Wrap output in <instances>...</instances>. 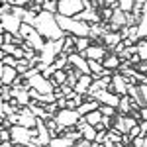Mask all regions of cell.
I'll list each match as a JSON object with an SVG mask.
<instances>
[{
  "mask_svg": "<svg viewBox=\"0 0 147 147\" xmlns=\"http://www.w3.org/2000/svg\"><path fill=\"white\" fill-rule=\"evenodd\" d=\"M34 28L45 37L47 41H57V39H63L67 35L61 30L59 22H57V16L55 14H49V12L37 14V18H35V22H34Z\"/></svg>",
  "mask_w": 147,
  "mask_h": 147,
  "instance_id": "1",
  "label": "cell"
},
{
  "mask_svg": "<svg viewBox=\"0 0 147 147\" xmlns=\"http://www.w3.org/2000/svg\"><path fill=\"white\" fill-rule=\"evenodd\" d=\"M57 22L67 35H75V37H88L90 35V24L82 22L79 18H65V16L57 14Z\"/></svg>",
  "mask_w": 147,
  "mask_h": 147,
  "instance_id": "2",
  "label": "cell"
},
{
  "mask_svg": "<svg viewBox=\"0 0 147 147\" xmlns=\"http://www.w3.org/2000/svg\"><path fill=\"white\" fill-rule=\"evenodd\" d=\"M80 120H82L80 112L79 110H71V108H63V110H59L57 116H55V122H57V125L61 127V131H63V129H69V127H77Z\"/></svg>",
  "mask_w": 147,
  "mask_h": 147,
  "instance_id": "3",
  "label": "cell"
},
{
  "mask_svg": "<svg viewBox=\"0 0 147 147\" xmlns=\"http://www.w3.org/2000/svg\"><path fill=\"white\" fill-rule=\"evenodd\" d=\"M26 82H28V86H30V88L41 92V94H53V92L59 88V86H55V82H53V80H51V79H45L41 73H37L35 77L28 79Z\"/></svg>",
  "mask_w": 147,
  "mask_h": 147,
  "instance_id": "4",
  "label": "cell"
},
{
  "mask_svg": "<svg viewBox=\"0 0 147 147\" xmlns=\"http://www.w3.org/2000/svg\"><path fill=\"white\" fill-rule=\"evenodd\" d=\"M80 12H84V0H61L59 2V16L79 18Z\"/></svg>",
  "mask_w": 147,
  "mask_h": 147,
  "instance_id": "5",
  "label": "cell"
},
{
  "mask_svg": "<svg viewBox=\"0 0 147 147\" xmlns=\"http://www.w3.org/2000/svg\"><path fill=\"white\" fill-rule=\"evenodd\" d=\"M22 18H18L16 14H8V16H0V26H2V32H8L14 37L18 39H24L20 35V30H22Z\"/></svg>",
  "mask_w": 147,
  "mask_h": 147,
  "instance_id": "6",
  "label": "cell"
},
{
  "mask_svg": "<svg viewBox=\"0 0 147 147\" xmlns=\"http://www.w3.org/2000/svg\"><path fill=\"white\" fill-rule=\"evenodd\" d=\"M10 131H12V141H14V145H30L32 139H34L32 129H28V127H24V125H12Z\"/></svg>",
  "mask_w": 147,
  "mask_h": 147,
  "instance_id": "7",
  "label": "cell"
},
{
  "mask_svg": "<svg viewBox=\"0 0 147 147\" xmlns=\"http://www.w3.org/2000/svg\"><path fill=\"white\" fill-rule=\"evenodd\" d=\"M137 124H139L137 118H134L131 114H118V116H116V124H114V127H116L120 134H129V129L136 127Z\"/></svg>",
  "mask_w": 147,
  "mask_h": 147,
  "instance_id": "8",
  "label": "cell"
},
{
  "mask_svg": "<svg viewBox=\"0 0 147 147\" xmlns=\"http://www.w3.org/2000/svg\"><path fill=\"white\" fill-rule=\"evenodd\" d=\"M108 90L116 92L118 96H127V90H129V82H127V77H124L122 73H114L112 77V84Z\"/></svg>",
  "mask_w": 147,
  "mask_h": 147,
  "instance_id": "9",
  "label": "cell"
},
{
  "mask_svg": "<svg viewBox=\"0 0 147 147\" xmlns=\"http://www.w3.org/2000/svg\"><path fill=\"white\" fill-rule=\"evenodd\" d=\"M88 98H94V100H98L100 104L114 106V108L118 110V106H120V98H122V96H118V94L112 92V90H102V92H96L94 96H88Z\"/></svg>",
  "mask_w": 147,
  "mask_h": 147,
  "instance_id": "10",
  "label": "cell"
},
{
  "mask_svg": "<svg viewBox=\"0 0 147 147\" xmlns=\"http://www.w3.org/2000/svg\"><path fill=\"white\" fill-rule=\"evenodd\" d=\"M108 53H110V51H108L104 45H100V43H92V45L88 47L84 53H80V55L86 57L88 61H104V57L108 55Z\"/></svg>",
  "mask_w": 147,
  "mask_h": 147,
  "instance_id": "11",
  "label": "cell"
},
{
  "mask_svg": "<svg viewBox=\"0 0 147 147\" xmlns=\"http://www.w3.org/2000/svg\"><path fill=\"white\" fill-rule=\"evenodd\" d=\"M18 125H24V127H28V129H35V125H37V118H35L32 110L28 108V106H24L20 108V112H18Z\"/></svg>",
  "mask_w": 147,
  "mask_h": 147,
  "instance_id": "12",
  "label": "cell"
},
{
  "mask_svg": "<svg viewBox=\"0 0 147 147\" xmlns=\"http://www.w3.org/2000/svg\"><path fill=\"white\" fill-rule=\"evenodd\" d=\"M69 65H71V67H75L79 73H82V75H90L88 59H86V57H82L80 53H73V55H69Z\"/></svg>",
  "mask_w": 147,
  "mask_h": 147,
  "instance_id": "13",
  "label": "cell"
},
{
  "mask_svg": "<svg viewBox=\"0 0 147 147\" xmlns=\"http://www.w3.org/2000/svg\"><path fill=\"white\" fill-rule=\"evenodd\" d=\"M18 77H20L18 69L8 67V65H2V67H0V82H2V84H6V86H12V84L18 80Z\"/></svg>",
  "mask_w": 147,
  "mask_h": 147,
  "instance_id": "14",
  "label": "cell"
},
{
  "mask_svg": "<svg viewBox=\"0 0 147 147\" xmlns=\"http://www.w3.org/2000/svg\"><path fill=\"white\" fill-rule=\"evenodd\" d=\"M122 41H124V35L120 34V32H108V34L102 37V43H104V47L108 51H114Z\"/></svg>",
  "mask_w": 147,
  "mask_h": 147,
  "instance_id": "15",
  "label": "cell"
},
{
  "mask_svg": "<svg viewBox=\"0 0 147 147\" xmlns=\"http://www.w3.org/2000/svg\"><path fill=\"white\" fill-rule=\"evenodd\" d=\"M80 129V134H82V137L84 139H88V141H92L94 143V139H96V136H98V129L94 127V125H90V124H86L84 122V116H82V120L79 122V125H77Z\"/></svg>",
  "mask_w": 147,
  "mask_h": 147,
  "instance_id": "16",
  "label": "cell"
},
{
  "mask_svg": "<svg viewBox=\"0 0 147 147\" xmlns=\"http://www.w3.org/2000/svg\"><path fill=\"white\" fill-rule=\"evenodd\" d=\"M92 82H94V77H92V75H82L79 79V82H77V86H75V92L86 96L88 90H90V86H92Z\"/></svg>",
  "mask_w": 147,
  "mask_h": 147,
  "instance_id": "17",
  "label": "cell"
},
{
  "mask_svg": "<svg viewBox=\"0 0 147 147\" xmlns=\"http://www.w3.org/2000/svg\"><path fill=\"white\" fill-rule=\"evenodd\" d=\"M102 65L108 69V71H114V73H118V69H120V65H122V59H120V55H116V53H108V55L104 57V61H102Z\"/></svg>",
  "mask_w": 147,
  "mask_h": 147,
  "instance_id": "18",
  "label": "cell"
},
{
  "mask_svg": "<svg viewBox=\"0 0 147 147\" xmlns=\"http://www.w3.org/2000/svg\"><path fill=\"white\" fill-rule=\"evenodd\" d=\"M2 53H6V55H12L16 57V59H26V51H24L22 45H16V43H10V45H2Z\"/></svg>",
  "mask_w": 147,
  "mask_h": 147,
  "instance_id": "19",
  "label": "cell"
},
{
  "mask_svg": "<svg viewBox=\"0 0 147 147\" xmlns=\"http://www.w3.org/2000/svg\"><path fill=\"white\" fill-rule=\"evenodd\" d=\"M98 108H100V102L94 100V98H88V96H86V100L82 102V104H80L77 110L80 112V116H86V114L94 112V110H98Z\"/></svg>",
  "mask_w": 147,
  "mask_h": 147,
  "instance_id": "20",
  "label": "cell"
},
{
  "mask_svg": "<svg viewBox=\"0 0 147 147\" xmlns=\"http://www.w3.org/2000/svg\"><path fill=\"white\" fill-rule=\"evenodd\" d=\"M127 96L134 100V104H137L139 108H145V100L141 96V90H139V84H129V90H127Z\"/></svg>",
  "mask_w": 147,
  "mask_h": 147,
  "instance_id": "21",
  "label": "cell"
},
{
  "mask_svg": "<svg viewBox=\"0 0 147 147\" xmlns=\"http://www.w3.org/2000/svg\"><path fill=\"white\" fill-rule=\"evenodd\" d=\"M131 110H134V100L129 96H122L120 106H118V114H131Z\"/></svg>",
  "mask_w": 147,
  "mask_h": 147,
  "instance_id": "22",
  "label": "cell"
},
{
  "mask_svg": "<svg viewBox=\"0 0 147 147\" xmlns=\"http://www.w3.org/2000/svg\"><path fill=\"white\" fill-rule=\"evenodd\" d=\"M137 30H139V39H145L147 37V4L143 6V14H141V18H139Z\"/></svg>",
  "mask_w": 147,
  "mask_h": 147,
  "instance_id": "23",
  "label": "cell"
},
{
  "mask_svg": "<svg viewBox=\"0 0 147 147\" xmlns=\"http://www.w3.org/2000/svg\"><path fill=\"white\" fill-rule=\"evenodd\" d=\"M49 147H75V141H71L69 137L65 136H59V137H53Z\"/></svg>",
  "mask_w": 147,
  "mask_h": 147,
  "instance_id": "24",
  "label": "cell"
},
{
  "mask_svg": "<svg viewBox=\"0 0 147 147\" xmlns=\"http://www.w3.org/2000/svg\"><path fill=\"white\" fill-rule=\"evenodd\" d=\"M92 45L90 37H75V47H77V53H84L88 47Z\"/></svg>",
  "mask_w": 147,
  "mask_h": 147,
  "instance_id": "25",
  "label": "cell"
},
{
  "mask_svg": "<svg viewBox=\"0 0 147 147\" xmlns=\"http://www.w3.org/2000/svg\"><path fill=\"white\" fill-rule=\"evenodd\" d=\"M102 118H104V116H102L100 110H94V112H90V114H86V116H84V122L96 127L98 124H102Z\"/></svg>",
  "mask_w": 147,
  "mask_h": 147,
  "instance_id": "26",
  "label": "cell"
},
{
  "mask_svg": "<svg viewBox=\"0 0 147 147\" xmlns=\"http://www.w3.org/2000/svg\"><path fill=\"white\" fill-rule=\"evenodd\" d=\"M67 79H69V75H67V71L65 69H61V71H57L55 75H53V82H55V86H63V84H67Z\"/></svg>",
  "mask_w": 147,
  "mask_h": 147,
  "instance_id": "27",
  "label": "cell"
},
{
  "mask_svg": "<svg viewBox=\"0 0 147 147\" xmlns=\"http://www.w3.org/2000/svg\"><path fill=\"white\" fill-rule=\"evenodd\" d=\"M0 59H2V65H8V67L18 69V65H20V59H16V57H12V55H6V53H0Z\"/></svg>",
  "mask_w": 147,
  "mask_h": 147,
  "instance_id": "28",
  "label": "cell"
},
{
  "mask_svg": "<svg viewBox=\"0 0 147 147\" xmlns=\"http://www.w3.org/2000/svg\"><path fill=\"white\" fill-rule=\"evenodd\" d=\"M137 55L141 57V61H147V39L137 41Z\"/></svg>",
  "mask_w": 147,
  "mask_h": 147,
  "instance_id": "29",
  "label": "cell"
},
{
  "mask_svg": "<svg viewBox=\"0 0 147 147\" xmlns=\"http://www.w3.org/2000/svg\"><path fill=\"white\" fill-rule=\"evenodd\" d=\"M102 112V116H110V118H114V116H118V110L114 108V106H108V104H100V108H98Z\"/></svg>",
  "mask_w": 147,
  "mask_h": 147,
  "instance_id": "30",
  "label": "cell"
},
{
  "mask_svg": "<svg viewBox=\"0 0 147 147\" xmlns=\"http://www.w3.org/2000/svg\"><path fill=\"white\" fill-rule=\"evenodd\" d=\"M122 136H124V134H120L116 127L108 129V139H110V141H114V143H122Z\"/></svg>",
  "mask_w": 147,
  "mask_h": 147,
  "instance_id": "31",
  "label": "cell"
},
{
  "mask_svg": "<svg viewBox=\"0 0 147 147\" xmlns=\"http://www.w3.org/2000/svg\"><path fill=\"white\" fill-rule=\"evenodd\" d=\"M118 2H120V10H124V12H134L136 0H118Z\"/></svg>",
  "mask_w": 147,
  "mask_h": 147,
  "instance_id": "32",
  "label": "cell"
},
{
  "mask_svg": "<svg viewBox=\"0 0 147 147\" xmlns=\"http://www.w3.org/2000/svg\"><path fill=\"white\" fill-rule=\"evenodd\" d=\"M12 100V86L2 84V100L0 102H10Z\"/></svg>",
  "mask_w": 147,
  "mask_h": 147,
  "instance_id": "33",
  "label": "cell"
},
{
  "mask_svg": "<svg viewBox=\"0 0 147 147\" xmlns=\"http://www.w3.org/2000/svg\"><path fill=\"white\" fill-rule=\"evenodd\" d=\"M0 2H10L12 6H28L32 0H0Z\"/></svg>",
  "mask_w": 147,
  "mask_h": 147,
  "instance_id": "34",
  "label": "cell"
},
{
  "mask_svg": "<svg viewBox=\"0 0 147 147\" xmlns=\"http://www.w3.org/2000/svg\"><path fill=\"white\" fill-rule=\"evenodd\" d=\"M75 147H94V143L82 137V139H79V141H75Z\"/></svg>",
  "mask_w": 147,
  "mask_h": 147,
  "instance_id": "35",
  "label": "cell"
},
{
  "mask_svg": "<svg viewBox=\"0 0 147 147\" xmlns=\"http://www.w3.org/2000/svg\"><path fill=\"white\" fill-rule=\"evenodd\" d=\"M127 136L131 137V139H134V137H139V136H141V129H139V124H137L136 127H131V129H129V134H127ZM141 137H143V136H141Z\"/></svg>",
  "mask_w": 147,
  "mask_h": 147,
  "instance_id": "36",
  "label": "cell"
},
{
  "mask_svg": "<svg viewBox=\"0 0 147 147\" xmlns=\"http://www.w3.org/2000/svg\"><path fill=\"white\" fill-rule=\"evenodd\" d=\"M136 69L139 71V73H143V75H147V61H139L136 65Z\"/></svg>",
  "mask_w": 147,
  "mask_h": 147,
  "instance_id": "37",
  "label": "cell"
},
{
  "mask_svg": "<svg viewBox=\"0 0 147 147\" xmlns=\"http://www.w3.org/2000/svg\"><path fill=\"white\" fill-rule=\"evenodd\" d=\"M131 147H143V137H134L131 139Z\"/></svg>",
  "mask_w": 147,
  "mask_h": 147,
  "instance_id": "38",
  "label": "cell"
},
{
  "mask_svg": "<svg viewBox=\"0 0 147 147\" xmlns=\"http://www.w3.org/2000/svg\"><path fill=\"white\" fill-rule=\"evenodd\" d=\"M139 129H141V136H147V122L145 120H139Z\"/></svg>",
  "mask_w": 147,
  "mask_h": 147,
  "instance_id": "39",
  "label": "cell"
},
{
  "mask_svg": "<svg viewBox=\"0 0 147 147\" xmlns=\"http://www.w3.org/2000/svg\"><path fill=\"white\" fill-rule=\"evenodd\" d=\"M139 90H141V96H143L145 106H147V82H145V84H139Z\"/></svg>",
  "mask_w": 147,
  "mask_h": 147,
  "instance_id": "40",
  "label": "cell"
},
{
  "mask_svg": "<svg viewBox=\"0 0 147 147\" xmlns=\"http://www.w3.org/2000/svg\"><path fill=\"white\" fill-rule=\"evenodd\" d=\"M0 147H14V141H0Z\"/></svg>",
  "mask_w": 147,
  "mask_h": 147,
  "instance_id": "41",
  "label": "cell"
},
{
  "mask_svg": "<svg viewBox=\"0 0 147 147\" xmlns=\"http://www.w3.org/2000/svg\"><path fill=\"white\" fill-rule=\"evenodd\" d=\"M139 114H141V120H145V122H147V106H145V108H141V112H139Z\"/></svg>",
  "mask_w": 147,
  "mask_h": 147,
  "instance_id": "42",
  "label": "cell"
},
{
  "mask_svg": "<svg viewBox=\"0 0 147 147\" xmlns=\"http://www.w3.org/2000/svg\"><path fill=\"white\" fill-rule=\"evenodd\" d=\"M104 147H116V143L110 141V139H106V141H104Z\"/></svg>",
  "mask_w": 147,
  "mask_h": 147,
  "instance_id": "43",
  "label": "cell"
},
{
  "mask_svg": "<svg viewBox=\"0 0 147 147\" xmlns=\"http://www.w3.org/2000/svg\"><path fill=\"white\" fill-rule=\"evenodd\" d=\"M94 2H96V4H98L100 8H104V2H106V0H94Z\"/></svg>",
  "mask_w": 147,
  "mask_h": 147,
  "instance_id": "44",
  "label": "cell"
},
{
  "mask_svg": "<svg viewBox=\"0 0 147 147\" xmlns=\"http://www.w3.org/2000/svg\"><path fill=\"white\" fill-rule=\"evenodd\" d=\"M143 147H147V136L143 137Z\"/></svg>",
  "mask_w": 147,
  "mask_h": 147,
  "instance_id": "45",
  "label": "cell"
},
{
  "mask_svg": "<svg viewBox=\"0 0 147 147\" xmlns=\"http://www.w3.org/2000/svg\"><path fill=\"white\" fill-rule=\"evenodd\" d=\"M14 147H28V145H14Z\"/></svg>",
  "mask_w": 147,
  "mask_h": 147,
  "instance_id": "46",
  "label": "cell"
}]
</instances>
